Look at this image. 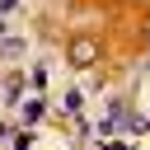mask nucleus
Segmentation results:
<instances>
[{
	"mask_svg": "<svg viewBox=\"0 0 150 150\" xmlns=\"http://www.w3.org/2000/svg\"><path fill=\"white\" fill-rule=\"evenodd\" d=\"M0 38H5V42H0L5 56H19V52H23V38H14V33H0Z\"/></svg>",
	"mask_w": 150,
	"mask_h": 150,
	"instance_id": "nucleus-3",
	"label": "nucleus"
},
{
	"mask_svg": "<svg viewBox=\"0 0 150 150\" xmlns=\"http://www.w3.org/2000/svg\"><path fill=\"white\" fill-rule=\"evenodd\" d=\"M66 108H70V112H80V108H84V94H80V89H70V94H66Z\"/></svg>",
	"mask_w": 150,
	"mask_h": 150,
	"instance_id": "nucleus-5",
	"label": "nucleus"
},
{
	"mask_svg": "<svg viewBox=\"0 0 150 150\" xmlns=\"http://www.w3.org/2000/svg\"><path fill=\"white\" fill-rule=\"evenodd\" d=\"M14 150H33V145H28V136H23V141H19V145H14Z\"/></svg>",
	"mask_w": 150,
	"mask_h": 150,
	"instance_id": "nucleus-8",
	"label": "nucleus"
},
{
	"mask_svg": "<svg viewBox=\"0 0 150 150\" xmlns=\"http://www.w3.org/2000/svg\"><path fill=\"white\" fill-rule=\"evenodd\" d=\"M98 56H103V42H98V38H89V33H84V38H75V42L66 47V61H70L75 70H89Z\"/></svg>",
	"mask_w": 150,
	"mask_h": 150,
	"instance_id": "nucleus-1",
	"label": "nucleus"
},
{
	"mask_svg": "<svg viewBox=\"0 0 150 150\" xmlns=\"http://www.w3.org/2000/svg\"><path fill=\"white\" fill-rule=\"evenodd\" d=\"M19 89H23V80H19V75H9V80H5V98H9V103H19Z\"/></svg>",
	"mask_w": 150,
	"mask_h": 150,
	"instance_id": "nucleus-4",
	"label": "nucleus"
},
{
	"mask_svg": "<svg viewBox=\"0 0 150 150\" xmlns=\"http://www.w3.org/2000/svg\"><path fill=\"white\" fill-rule=\"evenodd\" d=\"M14 5H19V0H0V14H9V9H14Z\"/></svg>",
	"mask_w": 150,
	"mask_h": 150,
	"instance_id": "nucleus-6",
	"label": "nucleus"
},
{
	"mask_svg": "<svg viewBox=\"0 0 150 150\" xmlns=\"http://www.w3.org/2000/svg\"><path fill=\"white\" fill-rule=\"evenodd\" d=\"M42 112H47V103H42V94H38V98H28V103L19 108V117H23V122H38Z\"/></svg>",
	"mask_w": 150,
	"mask_h": 150,
	"instance_id": "nucleus-2",
	"label": "nucleus"
},
{
	"mask_svg": "<svg viewBox=\"0 0 150 150\" xmlns=\"http://www.w3.org/2000/svg\"><path fill=\"white\" fill-rule=\"evenodd\" d=\"M103 150H131V145H122V141H112V145H103Z\"/></svg>",
	"mask_w": 150,
	"mask_h": 150,
	"instance_id": "nucleus-7",
	"label": "nucleus"
}]
</instances>
